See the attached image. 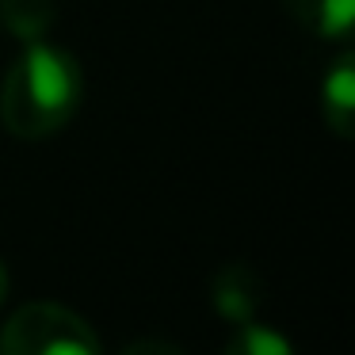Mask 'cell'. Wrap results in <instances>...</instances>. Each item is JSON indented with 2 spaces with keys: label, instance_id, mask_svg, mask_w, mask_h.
Here are the masks:
<instances>
[{
  "label": "cell",
  "instance_id": "obj_1",
  "mask_svg": "<svg viewBox=\"0 0 355 355\" xmlns=\"http://www.w3.org/2000/svg\"><path fill=\"white\" fill-rule=\"evenodd\" d=\"M85 77L73 54L50 42H24L0 85V123L12 138L42 141L58 134L80 107Z\"/></svg>",
  "mask_w": 355,
  "mask_h": 355
},
{
  "label": "cell",
  "instance_id": "obj_2",
  "mask_svg": "<svg viewBox=\"0 0 355 355\" xmlns=\"http://www.w3.org/2000/svg\"><path fill=\"white\" fill-rule=\"evenodd\" d=\"M0 355H103L96 329L58 302H27L0 329Z\"/></svg>",
  "mask_w": 355,
  "mask_h": 355
},
{
  "label": "cell",
  "instance_id": "obj_3",
  "mask_svg": "<svg viewBox=\"0 0 355 355\" xmlns=\"http://www.w3.org/2000/svg\"><path fill=\"white\" fill-rule=\"evenodd\" d=\"M210 302H214L218 317L230 324L256 321V313L263 306V279L248 263H225L210 279Z\"/></svg>",
  "mask_w": 355,
  "mask_h": 355
},
{
  "label": "cell",
  "instance_id": "obj_4",
  "mask_svg": "<svg viewBox=\"0 0 355 355\" xmlns=\"http://www.w3.org/2000/svg\"><path fill=\"white\" fill-rule=\"evenodd\" d=\"M321 115L336 138H352L355 123V58L340 54L321 80Z\"/></svg>",
  "mask_w": 355,
  "mask_h": 355
},
{
  "label": "cell",
  "instance_id": "obj_5",
  "mask_svg": "<svg viewBox=\"0 0 355 355\" xmlns=\"http://www.w3.org/2000/svg\"><path fill=\"white\" fill-rule=\"evenodd\" d=\"M283 8L317 39H347L355 19V0H283Z\"/></svg>",
  "mask_w": 355,
  "mask_h": 355
},
{
  "label": "cell",
  "instance_id": "obj_6",
  "mask_svg": "<svg viewBox=\"0 0 355 355\" xmlns=\"http://www.w3.org/2000/svg\"><path fill=\"white\" fill-rule=\"evenodd\" d=\"M58 19V0H0V27L19 42H39Z\"/></svg>",
  "mask_w": 355,
  "mask_h": 355
},
{
  "label": "cell",
  "instance_id": "obj_7",
  "mask_svg": "<svg viewBox=\"0 0 355 355\" xmlns=\"http://www.w3.org/2000/svg\"><path fill=\"white\" fill-rule=\"evenodd\" d=\"M222 355H294V344L279 329L260 321H245L241 332L225 344Z\"/></svg>",
  "mask_w": 355,
  "mask_h": 355
},
{
  "label": "cell",
  "instance_id": "obj_8",
  "mask_svg": "<svg viewBox=\"0 0 355 355\" xmlns=\"http://www.w3.org/2000/svg\"><path fill=\"white\" fill-rule=\"evenodd\" d=\"M119 355H187L180 344H172V340H157V336H146V340H134V344H126Z\"/></svg>",
  "mask_w": 355,
  "mask_h": 355
},
{
  "label": "cell",
  "instance_id": "obj_9",
  "mask_svg": "<svg viewBox=\"0 0 355 355\" xmlns=\"http://www.w3.org/2000/svg\"><path fill=\"white\" fill-rule=\"evenodd\" d=\"M4 298H8V268L0 260V306H4Z\"/></svg>",
  "mask_w": 355,
  "mask_h": 355
}]
</instances>
